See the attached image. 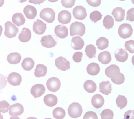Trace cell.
Masks as SVG:
<instances>
[{
    "instance_id": "83f0119b",
    "label": "cell",
    "mask_w": 134,
    "mask_h": 119,
    "mask_svg": "<svg viewBox=\"0 0 134 119\" xmlns=\"http://www.w3.org/2000/svg\"><path fill=\"white\" fill-rule=\"evenodd\" d=\"M21 59V55L17 52H13L9 53L7 57V61L13 64H16L20 62Z\"/></svg>"
},
{
    "instance_id": "52a82bcc",
    "label": "cell",
    "mask_w": 134,
    "mask_h": 119,
    "mask_svg": "<svg viewBox=\"0 0 134 119\" xmlns=\"http://www.w3.org/2000/svg\"><path fill=\"white\" fill-rule=\"evenodd\" d=\"M119 68L116 64H111L105 69V74L111 79H116L120 75Z\"/></svg>"
},
{
    "instance_id": "6da1fadb",
    "label": "cell",
    "mask_w": 134,
    "mask_h": 119,
    "mask_svg": "<svg viewBox=\"0 0 134 119\" xmlns=\"http://www.w3.org/2000/svg\"><path fill=\"white\" fill-rule=\"evenodd\" d=\"M70 35L71 36L76 35H79L80 36H83L85 32V27L84 24L81 22H73L70 26Z\"/></svg>"
},
{
    "instance_id": "8d00e7d4",
    "label": "cell",
    "mask_w": 134,
    "mask_h": 119,
    "mask_svg": "<svg viewBox=\"0 0 134 119\" xmlns=\"http://www.w3.org/2000/svg\"><path fill=\"white\" fill-rule=\"evenodd\" d=\"M100 116L102 119H113L114 113L111 110L106 109L103 110Z\"/></svg>"
},
{
    "instance_id": "f35d334b",
    "label": "cell",
    "mask_w": 134,
    "mask_h": 119,
    "mask_svg": "<svg viewBox=\"0 0 134 119\" xmlns=\"http://www.w3.org/2000/svg\"><path fill=\"white\" fill-rule=\"evenodd\" d=\"M125 47L131 53H134V40H130L125 42Z\"/></svg>"
},
{
    "instance_id": "277c9868",
    "label": "cell",
    "mask_w": 134,
    "mask_h": 119,
    "mask_svg": "<svg viewBox=\"0 0 134 119\" xmlns=\"http://www.w3.org/2000/svg\"><path fill=\"white\" fill-rule=\"evenodd\" d=\"M55 15L54 11L48 7L42 9L39 14L40 17L48 23H51L54 20Z\"/></svg>"
},
{
    "instance_id": "4fadbf2b",
    "label": "cell",
    "mask_w": 134,
    "mask_h": 119,
    "mask_svg": "<svg viewBox=\"0 0 134 119\" xmlns=\"http://www.w3.org/2000/svg\"><path fill=\"white\" fill-rule=\"evenodd\" d=\"M33 30L38 35L43 34L47 28L46 24L37 19L36 21L34 22L33 25Z\"/></svg>"
},
{
    "instance_id": "f6af8a7d",
    "label": "cell",
    "mask_w": 134,
    "mask_h": 119,
    "mask_svg": "<svg viewBox=\"0 0 134 119\" xmlns=\"http://www.w3.org/2000/svg\"><path fill=\"white\" fill-rule=\"evenodd\" d=\"M83 53L82 52H76L73 55V60L75 62H80L82 60Z\"/></svg>"
},
{
    "instance_id": "74e56055",
    "label": "cell",
    "mask_w": 134,
    "mask_h": 119,
    "mask_svg": "<svg viewBox=\"0 0 134 119\" xmlns=\"http://www.w3.org/2000/svg\"><path fill=\"white\" fill-rule=\"evenodd\" d=\"M102 15L101 13L97 10L93 11L90 15V19L92 22L96 23L101 19Z\"/></svg>"
},
{
    "instance_id": "ac0fdd59",
    "label": "cell",
    "mask_w": 134,
    "mask_h": 119,
    "mask_svg": "<svg viewBox=\"0 0 134 119\" xmlns=\"http://www.w3.org/2000/svg\"><path fill=\"white\" fill-rule=\"evenodd\" d=\"M125 12V10L122 7H117L113 10L111 14L116 21L120 22L124 19Z\"/></svg>"
},
{
    "instance_id": "e575fe53",
    "label": "cell",
    "mask_w": 134,
    "mask_h": 119,
    "mask_svg": "<svg viewBox=\"0 0 134 119\" xmlns=\"http://www.w3.org/2000/svg\"><path fill=\"white\" fill-rule=\"evenodd\" d=\"M103 26L107 29H109L112 28L114 26V21L112 16L110 15H106L104 17V19L103 20Z\"/></svg>"
},
{
    "instance_id": "4dcf8cb0",
    "label": "cell",
    "mask_w": 134,
    "mask_h": 119,
    "mask_svg": "<svg viewBox=\"0 0 134 119\" xmlns=\"http://www.w3.org/2000/svg\"><path fill=\"white\" fill-rule=\"evenodd\" d=\"M84 90L88 93L94 92L97 89L96 83L92 80H87L86 81L83 85Z\"/></svg>"
},
{
    "instance_id": "9a60e30c",
    "label": "cell",
    "mask_w": 134,
    "mask_h": 119,
    "mask_svg": "<svg viewBox=\"0 0 134 119\" xmlns=\"http://www.w3.org/2000/svg\"><path fill=\"white\" fill-rule=\"evenodd\" d=\"M71 13L66 10L61 11L58 15V20L59 23L62 24H67L71 21Z\"/></svg>"
},
{
    "instance_id": "60d3db41",
    "label": "cell",
    "mask_w": 134,
    "mask_h": 119,
    "mask_svg": "<svg viewBox=\"0 0 134 119\" xmlns=\"http://www.w3.org/2000/svg\"><path fill=\"white\" fill-rule=\"evenodd\" d=\"M83 119H98V117L96 113L94 112L88 111L85 113Z\"/></svg>"
},
{
    "instance_id": "44dd1931",
    "label": "cell",
    "mask_w": 134,
    "mask_h": 119,
    "mask_svg": "<svg viewBox=\"0 0 134 119\" xmlns=\"http://www.w3.org/2000/svg\"><path fill=\"white\" fill-rule=\"evenodd\" d=\"M92 105L96 109L100 108L104 104V99L100 94H95L91 99Z\"/></svg>"
},
{
    "instance_id": "5bb4252c",
    "label": "cell",
    "mask_w": 134,
    "mask_h": 119,
    "mask_svg": "<svg viewBox=\"0 0 134 119\" xmlns=\"http://www.w3.org/2000/svg\"><path fill=\"white\" fill-rule=\"evenodd\" d=\"M45 87L42 84H36L33 85L30 90L31 94L35 98H39L45 92Z\"/></svg>"
},
{
    "instance_id": "f1b7e54d",
    "label": "cell",
    "mask_w": 134,
    "mask_h": 119,
    "mask_svg": "<svg viewBox=\"0 0 134 119\" xmlns=\"http://www.w3.org/2000/svg\"><path fill=\"white\" fill-rule=\"evenodd\" d=\"M47 72V68L46 66L42 64H38L36 66L35 69L34 74L35 77L40 78L41 77H44L46 74Z\"/></svg>"
},
{
    "instance_id": "ab89813d",
    "label": "cell",
    "mask_w": 134,
    "mask_h": 119,
    "mask_svg": "<svg viewBox=\"0 0 134 119\" xmlns=\"http://www.w3.org/2000/svg\"><path fill=\"white\" fill-rule=\"evenodd\" d=\"M9 104L5 100H3L0 102V112L4 113L8 112V107H9Z\"/></svg>"
},
{
    "instance_id": "c3c4849f",
    "label": "cell",
    "mask_w": 134,
    "mask_h": 119,
    "mask_svg": "<svg viewBox=\"0 0 134 119\" xmlns=\"http://www.w3.org/2000/svg\"><path fill=\"white\" fill-rule=\"evenodd\" d=\"M9 119H20V118L17 116H12Z\"/></svg>"
},
{
    "instance_id": "4316f807",
    "label": "cell",
    "mask_w": 134,
    "mask_h": 119,
    "mask_svg": "<svg viewBox=\"0 0 134 119\" xmlns=\"http://www.w3.org/2000/svg\"><path fill=\"white\" fill-rule=\"evenodd\" d=\"M13 24H15L17 26H20L24 25L25 23V18L24 16L20 13H16L14 14L12 18Z\"/></svg>"
},
{
    "instance_id": "7402d4cb",
    "label": "cell",
    "mask_w": 134,
    "mask_h": 119,
    "mask_svg": "<svg viewBox=\"0 0 134 119\" xmlns=\"http://www.w3.org/2000/svg\"><path fill=\"white\" fill-rule=\"evenodd\" d=\"M99 91L105 95H108L112 90L111 84L109 81H102L99 85Z\"/></svg>"
},
{
    "instance_id": "7bdbcfd3",
    "label": "cell",
    "mask_w": 134,
    "mask_h": 119,
    "mask_svg": "<svg viewBox=\"0 0 134 119\" xmlns=\"http://www.w3.org/2000/svg\"><path fill=\"white\" fill-rule=\"evenodd\" d=\"M111 81L116 84H121L124 83V81H125V76L124 75V74L122 73H120V75L116 78V79H111Z\"/></svg>"
},
{
    "instance_id": "ffe728a7",
    "label": "cell",
    "mask_w": 134,
    "mask_h": 119,
    "mask_svg": "<svg viewBox=\"0 0 134 119\" xmlns=\"http://www.w3.org/2000/svg\"><path fill=\"white\" fill-rule=\"evenodd\" d=\"M31 37V31L27 28L24 27L21 33L19 34L18 39L22 42H27L30 40Z\"/></svg>"
},
{
    "instance_id": "30bf717a",
    "label": "cell",
    "mask_w": 134,
    "mask_h": 119,
    "mask_svg": "<svg viewBox=\"0 0 134 119\" xmlns=\"http://www.w3.org/2000/svg\"><path fill=\"white\" fill-rule=\"evenodd\" d=\"M7 79L8 83L13 86L20 85L22 81V78L20 74L15 72L10 73L7 77Z\"/></svg>"
},
{
    "instance_id": "7dc6e473",
    "label": "cell",
    "mask_w": 134,
    "mask_h": 119,
    "mask_svg": "<svg viewBox=\"0 0 134 119\" xmlns=\"http://www.w3.org/2000/svg\"><path fill=\"white\" fill-rule=\"evenodd\" d=\"M87 3L92 7H97L99 6L101 3L100 0H87Z\"/></svg>"
},
{
    "instance_id": "816d5d0a",
    "label": "cell",
    "mask_w": 134,
    "mask_h": 119,
    "mask_svg": "<svg viewBox=\"0 0 134 119\" xmlns=\"http://www.w3.org/2000/svg\"><path fill=\"white\" fill-rule=\"evenodd\" d=\"M44 119H52V118H44Z\"/></svg>"
},
{
    "instance_id": "cb8c5ba5",
    "label": "cell",
    "mask_w": 134,
    "mask_h": 119,
    "mask_svg": "<svg viewBox=\"0 0 134 119\" xmlns=\"http://www.w3.org/2000/svg\"><path fill=\"white\" fill-rule=\"evenodd\" d=\"M98 61L103 64L109 63L111 60V56L109 52L105 51L99 53L98 56Z\"/></svg>"
},
{
    "instance_id": "5b68a950",
    "label": "cell",
    "mask_w": 134,
    "mask_h": 119,
    "mask_svg": "<svg viewBox=\"0 0 134 119\" xmlns=\"http://www.w3.org/2000/svg\"><path fill=\"white\" fill-rule=\"evenodd\" d=\"M5 30L4 35L7 38H13L16 36L19 30L18 28L10 21H7L5 24Z\"/></svg>"
},
{
    "instance_id": "8fae6325",
    "label": "cell",
    "mask_w": 134,
    "mask_h": 119,
    "mask_svg": "<svg viewBox=\"0 0 134 119\" xmlns=\"http://www.w3.org/2000/svg\"><path fill=\"white\" fill-rule=\"evenodd\" d=\"M24 112L23 106L18 103H15L9 107V114L12 116L20 115Z\"/></svg>"
},
{
    "instance_id": "603a6c76",
    "label": "cell",
    "mask_w": 134,
    "mask_h": 119,
    "mask_svg": "<svg viewBox=\"0 0 134 119\" xmlns=\"http://www.w3.org/2000/svg\"><path fill=\"white\" fill-rule=\"evenodd\" d=\"M84 46V40L79 36L73 37L71 40V47L75 50L82 49Z\"/></svg>"
},
{
    "instance_id": "e0dca14e",
    "label": "cell",
    "mask_w": 134,
    "mask_h": 119,
    "mask_svg": "<svg viewBox=\"0 0 134 119\" xmlns=\"http://www.w3.org/2000/svg\"><path fill=\"white\" fill-rule=\"evenodd\" d=\"M23 12L26 17L29 19H34L37 14L36 8L32 5L26 6L24 8Z\"/></svg>"
},
{
    "instance_id": "bcb514c9",
    "label": "cell",
    "mask_w": 134,
    "mask_h": 119,
    "mask_svg": "<svg viewBox=\"0 0 134 119\" xmlns=\"http://www.w3.org/2000/svg\"><path fill=\"white\" fill-rule=\"evenodd\" d=\"M124 119H134V111L128 110L124 115Z\"/></svg>"
},
{
    "instance_id": "ba28073f",
    "label": "cell",
    "mask_w": 134,
    "mask_h": 119,
    "mask_svg": "<svg viewBox=\"0 0 134 119\" xmlns=\"http://www.w3.org/2000/svg\"><path fill=\"white\" fill-rule=\"evenodd\" d=\"M73 15L75 19L79 20H83L86 18L87 13L85 8L83 6L78 5L73 8Z\"/></svg>"
},
{
    "instance_id": "d6a6232c",
    "label": "cell",
    "mask_w": 134,
    "mask_h": 119,
    "mask_svg": "<svg viewBox=\"0 0 134 119\" xmlns=\"http://www.w3.org/2000/svg\"><path fill=\"white\" fill-rule=\"evenodd\" d=\"M85 52L87 57L88 58L91 59V58H94L95 57V55L96 53V49L95 47L93 45L90 44L86 47L85 49Z\"/></svg>"
},
{
    "instance_id": "8992f818",
    "label": "cell",
    "mask_w": 134,
    "mask_h": 119,
    "mask_svg": "<svg viewBox=\"0 0 134 119\" xmlns=\"http://www.w3.org/2000/svg\"><path fill=\"white\" fill-rule=\"evenodd\" d=\"M47 89L51 92H55L59 90L61 86V82L60 80L56 77H51L49 78L46 82Z\"/></svg>"
},
{
    "instance_id": "7a4b0ae2",
    "label": "cell",
    "mask_w": 134,
    "mask_h": 119,
    "mask_svg": "<svg viewBox=\"0 0 134 119\" xmlns=\"http://www.w3.org/2000/svg\"><path fill=\"white\" fill-rule=\"evenodd\" d=\"M68 114L72 118H77L81 116L83 109L82 106L78 103L74 102L71 103L68 109Z\"/></svg>"
},
{
    "instance_id": "d590c367",
    "label": "cell",
    "mask_w": 134,
    "mask_h": 119,
    "mask_svg": "<svg viewBox=\"0 0 134 119\" xmlns=\"http://www.w3.org/2000/svg\"><path fill=\"white\" fill-rule=\"evenodd\" d=\"M116 102L117 106L120 109H122L126 106L127 104V99L125 96L119 95L116 99Z\"/></svg>"
},
{
    "instance_id": "2e32d148",
    "label": "cell",
    "mask_w": 134,
    "mask_h": 119,
    "mask_svg": "<svg viewBox=\"0 0 134 119\" xmlns=\"http://www.w3.org/2000/svg\"><path fill=\"white\" fill-rule=\"evenodd\" d=\"M55 35L60 38H65L68 35V29L67 27L63 25H58L54 28Z\"/></svg>"
},
{
    "instance_id": "d4e9b609",
    "label": "cell",
    "mask_w": 134,
    "mask_h": 119,
    "mask_svg": "<svg viewBox=\"0 0 134 119\" xmlns=\"http://www.w3.org/2000/svg\"><path fill=\"white\" fill-rule=\"evenodd\" d=\"M43 101L47 106L53 107L57 104L58 102V99L55 95L52 94H48L44 96Z\"/></svg>"
},
{
    "instance_id": "ee69618b",
    "label": "cell",
    "mask_w": 134,
    "mask_h": 119,
    "mask_svg": "<svg viewBox=\"0 0 134 119\" xmlns=\"http://www.w3.org/2000/svg\"><path fill=\"white\" fill-rule=\"evenodd\" d=\"M126 19L130 21H134V8H131L127 11Z\"/></svg>"
},
{
    "instance_id": "7c38bea8",
    "label": "cell",
    "mask_w": 134,
    "mask_h": 119,
    "mask_svg": "<svg viewBox=\"0 0 134 119\" xmlns=\"http://www.w3.org/2000/svg\"><path fill=\"white\" fill-rule=\"evenodd\" d=\"M40 42L42 46L48 48L54 47L57 45L55 39L50 35L42 37L40 40Z\"/></svg>"
},
{
    "instance_id": "9c48e42d",
    "label": "cell",
    "mask_w": 134,
    "mask_h": 119,
    "mask_svg": "<svg viewBox=\"0 0 134 119\" xmlns=\"http://www.w3.org/2000/svg\"><path fill=\"white\" fill-rule=\"evenodd\" d=\"M70 62L63 57H59L55 59V64L57 68L62 71H66L70 68Z\"/></svg>"
},
{
    "instance_id": "f907efd6",
    "label": "cell",
    "mask_w": 134,
    "mask_h": 119,
    "mask_svg": "<svg viewBox=\"0 0 134 119\" xmlns=\"http://www.w3.org/2000/svg\"><path fill=\"white\" fill-rule=\"evenodd\" d=\"M27 119H37V118L36 117H29L27 118Z\"/></svg>"
},
{
    "instance_id": "1f68e13d",
    "label": "cell",
    "mask_w": 134,
    "mask_h": 119,
    "mask_svg": "<svg viewBox=\"0 0 134 119\" xmlns=\"http://www.w3.org/2000/svg\"><path fill=\"white\" fill-rule=\"evenodd\" d=\"M96 45L97 46L98 49L100 50H103L108 47L109 41L107 38L105 37H100L96 40Z\"/></svg>"
},
{
    "instance_id": "f546056e",
    "label": "cell",
    "mask_w": 134,
    "mask_h": 119,
    "mask_svg": "<svg viewBox=\"0 0 134 119\" xmlns=\"http://www.w3.org/2000/svg\"><path fill=\"white\" fill-rule=\"evenodd\" d=\"M34 64L35 62L31 58H26L21 63V67L25 70L29 71L34 68Z\"/></svg>"
},
{
    "instance_id": "b9f144b4",
    "label": "cell",
    "mask_w": 134,
    "mask_h": 119,
    "mask_svg": "<svg viewBox=\"0 0 134 119\" xmlns=\"http://www.w3.org/2000/svg\"><path fill=\"white\" fill-rule=\"evenodd\" d=\"M62 5L66 8H71L75 4V0H62L61 1Z\"/></svg>"
},
{
    "instance_id": "d6986e66",
    "label": "cell",
    "mask_w": 134,
    "mask_h": 119,
    "mask_svg": "<svg viewBox=\"0 0 134 119\" xmlns=\"http://www.w3.org/2000/svg\"><path fill=\"white\" fill-rule=\"evenodd\" d=\"M115 57L116 59L120 62L126 61L128 58V54L125 49H118L115 52Z\"/></svg>"
},
{
    "instance_id": "681fc988",
    "label": "cell",
    "mask_w": 134,
    "mask_h": 119,
    "mask_svg": "<svg viewBox=\"0 0 134 119\" xmlns=\"http://www.w3.org/2000/svg\"><path fill=\"white\" fill-rule=\"evenodd\" d=\"M131 61H132V63L133 64V65L134 66V55L132 56V59H131Z\"/></svg>"
},
{
    "instance_id": "484cf974",
    "label": "cell",
    "mask_w": 134,
    "mask_h": 119,
    "mask_svg": "<svg viewBox=\"0 0 134 119\" xmlns=\"http://www.w3.org/2000/svg\"><path fill=\"white\" fill-rule=\"evenodd\" d=\"M86 71L88 74L94 76L98 74L99 72L100 67L98 64L95 62H92L87 66Z\"/></svg>"
},
{
    "instance_id": "836d02e7",
    "label": "cell",
    "mask_w": 134,
    "mask_h": 119,
    "mask_svg": "<svg viewBox=\"0 0 134 119\" xmlns=\"http://www.w3.org/2000/svg\"><path fill=\"white\" fill-rule=\"evenodd\" d=\"M52 114L55 119H63L65 116V111L63 108L58 107L53 110Z\"/></svg>"
},
{
    "instance_id": "3957f363",
    "label": "cell",
    "mask_w": 134,
    "mask_h": 119,
    "mask_svg": "<svg viewBox=\"0 0 134 119\" xmlns=\"http://www.w3.org/2000/svg\"><path fill=\"white\" fill-rule=\"evenodd\" d=\"M133 33V29L132 26L127 23L122 24L119 26L118 29V33L119 36L124 39L130 37Z\"/></svg>"
}]
</instances>
